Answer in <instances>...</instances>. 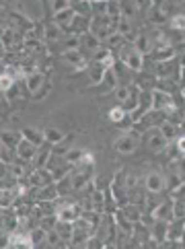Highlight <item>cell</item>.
I'll list each match as a JSON object with an SVG mask.
<instances>
[{"instance_id":"5","label":"cell","mask_w":185,"mask_h":249,"mask_svg":"<svg viewBox=\"0 0 185 249\" xmlns=\"http://www.w3.org/2000/svg\"><path fill=\"white\" fill-rule=\"evenodd\" d=\"M83 206H81V202H58V206H56V216L58 220L62 222H74L83 216Z\"/></svg>"},{"instance_id":"25","label":"cell","mask_w":185,"mask_h":249,"mask_svg":"<svg viewBox=\"0 0 185 249\" xmlns=\"http://www.w3.org/2000/svg\"><path fill=\"white\" fill-rule=\"evenodd\" d=\"M21 134H23L25 140H29L31 144H35V146H41L43 142H46V134H43V130H37V128L27 126V128L21 130Z\"/></svg>"},{"instance_id":"19","label":"cell","mask_w":185,"mask_h":249,"mask_svg":"<svg viewBox=\"0 0 185 249\" xmlns=\"http://www.w3.org/2000/svg\"><path fill=\"white\" fill-rule=\"evenodd\" d=\"M21 142H23V134L17 130H2V134H0V144L13 148V150H17V146Z\"/></svg>"},{"instance_id":"43","label":"cell","mask_w":185,"mask_h":249,"mask_svg":"<svg viewBox=\"0 0 185 249\" xmlns=\"http://www.w3.org/2000/svg\"><path fill=\"white\" fill-rule=\"evenodd\" d=\"M95 153H91V150H84V157H83V163L78 167H95Z\"/></svg>"},{"instance_id":"49","label":"cell","mask_w":185,"mask_h":249,"mask_svg":"<svg viewBox=\"0 0 185 249\" xmlns=\"http://www.w3.org/2000/svg\"><path fill=\"white\" fill-rule=\"evenodd\" d=\"M142 249H161V247H158V243H154V241H148V243H144Z\"/></svg>"},{"instance_id":"26","label":"cell","mask_w":185,"mask_h":249,"mask_svg":"<svg viewBox=\"0 0 185 249\" xmlns=\"http://www.w3.org/2000/svg\"><path fill=\"white\" fill-rule=\"evenodd\" d=\"M121 212H123V214H126L132 222H134V225H138V222L140 220H142V214H144V208L142 206H140V204H126V206H121Z\"/></svg>"},{"instance_id":"20","label":"cell","mask_w":185,"mask_h":249,"mask_svg":"<svg viewBox=\"0 0 185 249\" xmlns=\"http://www.w3.org/2000/svg\"><path fill=\"white\" fill-rule=\"evenodd\" d=\"M134 43V48L140 52L142 56H146V54H152V50H154V43H152V37L148 33H138L136 35V39L132 41Z\"/></svg>"},{"instance_id":"22","label":"cell","mask_w":185,"mask_h":249,"mask_svg":"<svg viewBox=\"0 0 185 249\" xmlns=\"http://www.w3.org/2000/svg\"><path fill=\"white\" fill-rule=\"evenodd\" d=\"M81 50H83V52H91V54L95 56L97 52L101 50V39L95 37L91 31H89V33H83V35H81Z\"/></svg>"},{"instance_id":"50","label":"cell","mask_w":185,"mask_h":249,"mask_svg":"<svg viewBox=\"0 0 185 249\" xmlns=\"http://www.w3.org/2000/svg\"><path fill=\"white\" fill-rule=\"evenodd\" d=\"M105 249H118V245L116 243H109V245H105Z\"/></svg>"},{"instance_id":"44","label":"cell","mask_w":185,"mask_h":249,"mask_svg":"<svg viewBox=\"0 0 185 249\" xmlns=\"http://www.w3.org/2000/svg\"><path fill=\"white\" fill-rule=\"evenodd\" d=\"M62 243V237L58 235V231H48V239H46V245H58Z\"/></svg>"},{"instance_id":"54","label":"cell","mask_w":185,"mask_h":249,"mask_svg":"<svg viewBox=\"0 0 185 249\" xmlns=\"http://www.w3.org/2000/svg\"><path fill=\"white\" fill-rule=\"evenodd\" d=\"M181 97H183V103H185V89H181Z\"/></svg>"},{"instance_id":"21","label":"cell","mask_w":185,"mask_h":249,"mask_svg":"<svg viewBox=\"0 0 185 249\" xmlns=\"http://www.w3.org/2000/svg\"><path fill=\"white\" fill-rule=\"evenodd\" d=\"M140 95H142V87L136 85V83H132V93H130V97H128V101L121 105V107L126 109L130 115L138 109V105H140Z\"/></svg>"},{"instance_id":"42","label":"cell","mask_w":185,"mask_h":249,"mask_svg":"<svg viewBox=\"0 0 185 249\" xmlns=\"http://www.w3.org/2000/svg\"><path fill=\"white\" fill-rule=\"evenodd\" d=\"M50 91H51V83L48 81L46 85H43V87L39 89L37 93H35V95H31V97H33V101H41V99H46V97L50 95Z\"/></svg>"},{"instance_id":"35","label":"cell","mask_w":185,"mask_h":249,"mask_svg":"<svg viewBox=\"0 0 185 249\" xmlns=\"http://www.w3.org/2000/svg\"><path fill=\"white\" fill-rule=\"evenodd\" d=\"M72 11L76 13V17H86V19H93L91 2H72Z\"/></svg>"},{"instance_id":"37","label":"cell","mask_w":185,"mask_h":249,"mask_svg":"<svg viewBox=\"0 0 185 249\" xmlns=\"http://www.w3.org/2000/svg\"><path fill=\"white\" fill-rule=\"evenodd\" d=\"M56 185H58V192H60V198H64L66 194H70V192H74L72 190V173L70 175H66L64 179H60V181H56Z\"/></svg>"},{"instance_id":"47","label":"cell","mask_w":185,"mask_h":249,"mask_svg":"<svg viewBox=\"0 0 185 249\" xmlns=\"http://www.w3.org/2000/svg\"><path fill=\"white\" fill-rule=\"evenodd\" d=\"M175 169H177V173H179V177H181V181L185 183V159H181V161L175 163Z\"/></svg>"},{"instance_id":"55","label":"cell","mask_w":185,"mask_h":249,"mask_svg":"<svg viewBox=\"0 0 185 249\" xmlns=\"http://www.w3.org/2000/svg\"><path fill=\"white\" fill-rule=\"evenodd\" d=\"M161 249H165V247H161Z\"/></svg>"},{"instance_id":"4","label":"cell","mask_w":185,"mask_h":249,"mask_svg":"<svg viewBox=\"0 0 185 249\" xmlns=\"http://www.w3.org/2000/svg\"><path fill=\"white\" fill-rule=\"evenodd\" d=\"M142 140H144V146L151 150V153H156V155H158V153H165V150L169 148V144H171V142L163 136L161 128H148V130L144 132Z\"/></svg>"},{"instance_id":"27","label":"cell","mask_w":185,"mask_h":249,"mask_svg":"<svg viewBox=\"0 0 185 249\" xmlns=\"http://www.w3.org/2000/svg\"><path fill=\"white\" fill-rule=\"evenodd\" d=\"M43 134H46V142H50L51 146H58V144H62V142L66 140L64 132H62L60 128H54V126L46 128V130H43Z\"/></svg>"},{"instance_id":"2","label":"cell","mask_w":185,"mask_h":249,"mask_svg":"<svg viewBox=\"0 0 185 249\" xmlns=\"http://www.w3.org/2000/svg\"><path fill=\"white\" fill-rule=\"evenodd\" d=\"M128 173L126 169H119V171L116 173V177H113V181L109 183V190L113 194V198H116V202L121 206H126V204H130V198H128Z\"/></svg>"},{"instance_id":"41","label":"cell","mask_w":185,"mask_h":249,"mask_svg":"<svg viewBox=\"0 0 185 249\" xmlns=\"http://www.w3.org/2000/svg\"><path fill=\"white\" fill-rule=\"evenodd\" d=\"M93 17H107V2H91Z\"/></svg>"},{"instance_id":"51","label":"cell","mask_w":185,"mask_h":249,"mask_svg":"<svg viewBox=\"0 0 185 249\" xmlns=\"http://www.w3.org/2000/svg\"><path fill=\"white\" fill-rule=\"evenodd\" d=\"M181 130H185V113L181 115Z\"/></svg>"},{"instance_id":"8","label":"cell","mask_w":185,"mask_h":249,"mask_svg":"<svg viewBox=\"0 0 185 249\" xmlns=\"http://www.w3.org/2000/svg\"><path fill=\"white\" fill-rule=\"evenodd\" d=\"M152 216L156 220H167V222L175 220V202H173V198H167L163 202H158L152 208Z\"/></svg>"},{"instance_id":"45","label":"cell","mask_w":185,"mask_h":249,"mask_svg":"<svg viewBox=\"0 0 185 249\" xmlns=\"http://www.w3.org/2000/svg\"><path fill=\"white\" fill-rule=\"evenodd\" d=\"M86 249H105V243L97 235H93L89 241H86Z\"/></svg>"},{"instance_id":"39","label":"cell","mask_w":185,"mask_h":249,"mask_svg":"<svg viewBox=\"0 0 185 249\" xmlns=\"http://www.w3.org/2000/svg\"><path fill=\"white\" fill-rule=\"evenodd\" d=\"M105 43H107V48H109V50H113V48H116V50H121V46H123V43H128V39L123 37V35H119V33H113Z\"/></svg>"},{"instance_id":"10","label":"cell","mask_w":185,"mask_h":249,"mask_svg":"<svg viewBox=\"0 0 185 249\" xmlns=\"http://www.w3.org/2000/svg\"><path fill=\"white\" fill-rule=\"evenodd\" d=\"M60 200V192L56 183H50L46 188H35V204L39 202H58Z\"/></svg>"},{"instance_id":"36","label":"cell","mask_w":185,"mask_h":249,"mask_svg":"<svg viewBox=\"0 0 185 249\" xmlns=\"http://www.w3.org/2000/svg\"><path fill=\"white\" fill-rule=\"evenodd\" d=\"M17 85V78L11 74V72H6V70H4V72H2V76H0V91H2L4 95L8 93V91H11V89Z\"/></svg>"},{"instance_id":"11","label":"cell","mask_w":185,"mask_h":249,"mask_svg":"<svg viewBox=\"0 0 185 249\" xmlns=\"http://www.w3.org/2000/svg\"><path fill=\"white\" fill-rule=\"evenodd\" d=\"M46 83H48L46 72L37 70V72H33V74H29L27 78H25V91H27L29 95H35V93H37Z\"/></svg>"},{"instance_id":"6","label":"cell","mask_w":185,"mask_h":249,"mask_svg":"<svg viewBox=\"0 0 185 249\" xmlns=\"http://www.w3.org/2000/svg\"><path fill=\"white\" fill-rule=\"evenodd\" d=\"M144 188H146L148 194H152V196L161 194L163 190H167V177L161 171H156V169H154V171L146 173V177H144Z\"/></svg>"},{"instance_id":"3","label":"cell","mask_w":185,"mask_h":249,"mask_svg":"<svg viewBox=\"0 0 185 249\" xmlns=\"http://www.w3.org/2000/svg\"><path fill=\"white\" fill-rule=\"evenodd\" d=\"M140 140H142L140 132L130 130V132H126V134H121L119 138H116L113 148H116L119 155H134L138 150V146H140Z\"/></svg>"},{"instance_id":"30","label":"cell","mask_w":185,"mask_h":249,"mask_svg":"<svg viewBox=\"0 0 185 249\" xmlns=\"http://www.w3.org/2000/svg\"><path fill=\"white\" fill-rule=\"evenodd\" d=\"M84 150H86V148H76V146H72V148H70L68 153H66V157H64V159H66V163H68V165H72V167H78V165L83 163Z\"/></svg>"},{"instance_id":"7","label":"cell","mask_w":185,"mask_h":249,"mask_svg":"<svg viewBox=\"0 0 185 249\" xmlns=\"http://www.w3.org/2000/svg\"><path fill=\"white\" fill-rule=\"evenodd\" d=\"M152 111V89H142V95H140V105L138 109L132 113V122H140L142 118H146L148 113Z\"/></svg>"},{"instance_id":"52","label":"cell","mask_w":185,"mask_h":249,"mask_svg":"<svg viewBox=\"0 0 185 249\" xmlns=\"http://www.w3.org/2000/svg\"><path fill=\"white\" fill-rule=\"evenodd\" d=\"M72 249H86V245H72Z\"/></svg>"},{"instance_id":"23","label":"cell","mask_w":185,"mask_h":249,"mask_svg":"<svg viewBox=\"0 0 185 249\" xmlns=\"http://www.w3.org/2000/svg\"><path fill=\"white\" fill-rule=\"evenodd\" d=\"M86 74H89V85L91 87H99L103 83L105 74H107V70H105L101 64H97V62H91L89 70H86Z\"/></svg>"},{"instance_id":"32","label":"cell","mask_w":185,"mask_h":249,"mask_svg":"<svg viewBox=\"0 0 185 249\" xmlns=\"http://www.w3.org/2000/svg\"><path fill=\"white\" fill-rule=\"evenodd\" d=\"M140 13V4L138 2H121V17L123 19H134V17H138Z\"/></svg>"},{"instance_id":"24","label":"cell","mask_w":185,"mask_h":249,"mask_svg":"<svg viewBox=\"0 0 185 249\" xmlns=\"http://www.w3.org/2000/svg\"><path fill=\"white\" fill-rule=\"evenodd\" d=\"M185 237V218H175L169 222V241H183Z\"/></svg>"},{"instance_id":"15","label":"cell","mask_w":185,"mask_h":249,"mask_svg":"<svg viewBox=\"0 0 185 249\" xmlns=\"http://www.w3.org/2000/svg\"><path fill=\"white\" fill-rule=\"evenodd\" d=\"M74 21H76V13L72 11V6H70L68 11H64V13H58V15H54V23L58 25L60 29H64L68 35H70V31H72V25H74Z\"/></svg>"},{"instance_id":"9","label":"cell","mask_w":185,"mask_h":249,"mask_svg":"<svg viewBox=\"0 0 185 249\" xmlns=\"http://www.w3.org/2000/svg\"><path fill=\"white\" fill-rule=\"evenodd\" d=\"M27 179H29L31 188H46V185H50V183H56L50 169H33Z\"/></svg>"},{"instance_id":"48","label":"cell","mask_w":185,"mask_h":249,"mask_svg":"<svg viewBox=\"0 0 185 249\" xmlns=\"http://www.w3.org/2000/svg\"><path fill=\"white\" fill-rule=\"evenodd\" d=\"M46 249H72V245L66 243V241H62L58 245H46Z\"/></svg>"},{"instance_id":"16","label":"cell","mask_w":185,"mask_h":249,"mask_svg":"<svg viewBox=\"0 0 185 249\" xmlns=\"http://www.w3.org/2000/svg\"><path fill=\"white\" fill-rule=\"evenodd\" d=\"M107 120L111 124H118V126H128V124L132 122V115L123 109L121 105H116V107H111L107 111ZM132 124H134V122H132Z\"/></svg>"},{"instance_id":"18","label":"cell","mask_w":185,"mask_h":249,"mask_svg":"<svg viewBox=\"0 0 185 249\" xmlns=\"http://www.w3.org/2000/svg\"><path fill=\"white\" fill-rule=\"evenodd\" d=\"M119 85H121V83H119V78H118V74H116V70H107V74H105L103 83L99 85V87H101V89H99V95L116 93V89H118Z\"/></svg>"},{"instance_id":"40","label":"cell","mask_w":185,"mask_h":249,"mask_svg":"<svg viewBox=\"0 0 185 249\" xmlns=\"http://www.w3.org/2000/svg\"><path fill=\"white\" fill-rule=\"evenodd\" d=\"M70 6H72V2H70V0H54V2H50V8H51V13H54V15L68 11Z\"/></svg>"},{"instance_id":"12","label":"cell","mask_w":185,"mask_h":249,"mask_svg":"<svg viewBox=\"0 0 185 249\" xmlns=\"http://www.w3.org/2000/svg\"><path fill=\"white\" fill-rule=\"evenodd\" d=\"M51 155H54V146L50 142H43V144L37 148V155H35V161H33V169H46Z\"/></svg>"},{"instance_id":"31","label":"cell","mask_w":185,"mask_h":249,"mask_svg":"<svg viewBox=\"0 0 185 249\" xmlns=\"http://www.w3.org/2000/svg\"><path fill=\"white\" fill-rule=\"evenodd\" d=\"M17 202L19 200H17V196L13 194V190L11 188H2V192H0V206H2V210L4 208H15Z\"/></svg>"},{"instance_id":"53","label":"cell","mask_w":185,"mask_h":249,"mask_svg":"<svg viewBox=\"0 0 185 249\" xmlns=\"http://www.w3.org/2000/svg\"><path fill=\"white\" fill-rule=\"evenodd\" d=\"M181 66L185 68V52H183V56H181Z\"/></svg>"},{"instance_id":"33","label":"cell","mask_w":185,"mask_h":249,"mask_svg":"<svg viewBox=\"0 0 185 249\" xmlns=\"http://www.w3.org/2000/svg\"><path fill=\"white\" fill-rule=\"evenodd\" d=\"M29 237H31V243L37 247V245H41V243H46L48 231H46V229H41V227H35L33 231H29Z\"/></svg>"},{"instance_id":"29","label":"cell","mask_w":185,"mask_h":249,"mask_svg":"<svg viewBox=\"0 0 185 249\" xmlns=\"http://www.w3.org/2000/svg\"><path fill=\"white\" fill-rule=\"evenodd\" d=\"M56 231H58V235L62 237V241L70 243V239H72V235H74V225H72V222H62V220H58Z\"/></svg>"},{"instance_id":"14","label":"cell","mask_w":185,"mask_h":249,"mask_svg":"<svg viewBox=\"0 0 185 249\" xmlns=\"http://www.w3.org/2000/svg\"><path fill=\"white\" fill-rule=\"evenodd\" d=\"M37 148L39 146H35V144H31L29 140H25L23 138V142L19 146H17V159H21V161H25V163H33L35 161V155H37Z\"/></svg>"},{"instance_id":"28","label":"cell","mask_w":185,"mask_h":249,"mask_svg":"<svg viewBox=\"0 0 185 249\" xmlns=\"http://www.w3.org/2000/svg\"><path fill=\"white\" fill-rule=\"evenodd\" d=\"M158 128H161L163 136H165L167 140H169V142H175V140L179 138V126H177V124H173L171 120H165Z\"/></svg>"},{"instance_id":"1","label":"cell","mask_w":185,"mask_h":249,"mask_svg":"<svg viewBox=\"0 0 185 249\" xmlns=\"http://www.w3.org/2000/svg\"><path fill=\"white\" fill-rule=\"evenodd\" d=\"M118 56L121 60V64L126 66L128 70H132V72H142V68H144V56L134 48V43H130V41L123 43L121 50H118Z\"/></svg>"},{"instance_id":"17","label":"cell","mask_w":185,"mask_h":249,"mask_svg":"<svg viewBox=\"0 0 185 249\" xmlns=\"http://www.w3.org/2000/svg\"><path fill=\"white\" fill-rule=\"evenodd\" d=\"M93 62L101 64L105 70H113V68H116V56H113V52H111L109 48H101V50L93 56Z\"/></svg>"},{"instance_id":"34","label":"cell","mask_w":185,"mask_h":249,"mask_svg":"<svg viewBox=\"0 0 185 249\" xmlns=\"http://www.w3.org/2000/svg\"><path fill=\"white\" fill-rule=\"evenodd\" d=\"M171 31H185V13H175L169 19Z\"/></svg>"},{"instance_id":"13","label":"cell","mask_w":185,"mask_h":249,"mask_svg":"<svg viewBox=\"0 0 185 249\" xmlns=\"http://www.w3.org/2000/svg\"><path fill=\"white\" fill-rule=\"evenodd\" d=\"M151 237H152V241L158 243V245H163L169 241V222L167 220H156L152 229H151Z\"/></svg>"},{"instance_id":"38","label":"cell","mask_w":185,"mask_h":249,"mask_svg":"<svg viewBox=\"0 0 185 249\" xmlns=\"http://www.w3.org/2000/svg\"><path fill=\"white\" fill-rule=\"evenodd\" d=\"M130 93H132V83H130V85H119V87L116 89V93H113V95H116L118 103H119V105H123V103L128 101Z\"/></svg>"},{"instance_id":"46","label":"cell","mask_w":185,"mask_h":249,"mask_svg":"<svg viewBox=\"0 0 185 249\" xmlns=\"http://www.w3.org/2000/svg\"><path fill=\"white\" fill-rule=\"evenodd\" d=\"M175 148H177V153H179V157L181 159H185V136L181 134L177 140H175V144H173Z\"/></svg>"}]
</instances>
